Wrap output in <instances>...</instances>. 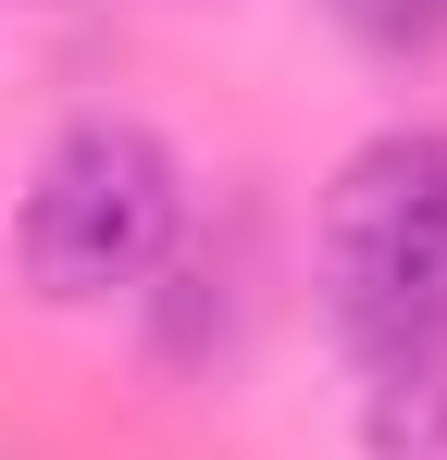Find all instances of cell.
I'll return each instance as SVG.
<instances>
[{
    "instance_id": "6da1fadb",
    "label": "cell",
    "mask_w": 447,
    "mask_h": 460,
    "mask_svg": "<svg viewBox=\"0 0 447 460\" xmlns=\"http://www.w3.org/2000/svg\"><path fill=\"white\" fill-rule=\"evenodd\" d=\"M323 323L361 374L447 349V137L435 125H398L336 174V199H323Z\"/></svg>"
},
{
    "instance_id": "7a4b0ae2",
    "label": "cell",
    "mask_w": 447,
    "mask_h": 460,
    "mask_svg": "<svg viewBox=\"0 0 447 460\" xmlns=\"http://www.w3.org/2000/svg\"><path fill=\"white\" fill-rule=\"evenodd\" d=\"M174 225H187V174H174V150H162L149 125H125V112H74L63 137L38 150V174H25V225H13V249H25V287L74 311V299L137 287L149 261L174 249Z\"/></svg>"
},
{
    "instance_id": "3957f363",
    "label": "cell",
    "mask_w": 447,
    "mask_h": 460,
    "mask_svg": "<svg viewBox=\"0 0 447 460\" xmlns=\"http://www.w3.org/2000/svg\"><path fill=\"white\" fill-rule=\"evenodd\" d=\"M149 274H162V287H149V349H162L174 374H224L236 336H249V212L174 236Z\"/></svg>"
},
{
    "instance_id": "277c9868",
    "label": "cell",
    "mask_w": 447,
    "mask_h": 460,
    "mask_svg": "<svg viewBox=\"0 0 447 460\" xmlns=\"http://www.w3.org/2000/svg\"><path fill=\"white\" fill-rule=\"evenodd\" d=\"M361 448L372 460H447V349H410L361 385Z\"/></svg>"
},
{
    "instance_id": "5b68a950",
    "label": "cell",
    "mask_w": 447,
    "mask_h": 460,
    "mask_svg": "<svg viewBox=\"0 0 447 460\" xmlns=\"http://www.w3.org/2000/svg\"><path fill=\"white\" fill-rule=\"evenodd\" d=\"M323 25L361 63H435L447 50V0H323Z\"/></svg>"
}]
</instances>
